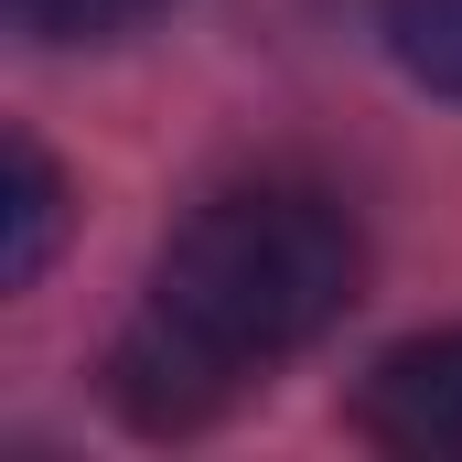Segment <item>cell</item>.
<instances>
[{"mask_svg":"<svg viewBox=\"0 0 462 462\" xmlns=\"http://www.w3.org/2000/svg\"><path fill=\"white\" fill-rule=\"evenodd\" d=\"M365 291V236L334 194L247 183L183 216L151 301L108 355V398L140 430H205L236 387L280 355L323 345Z\"/></svg>","mask_w":462,"mask_h":462,"instance_id":"1","label":"cell"},{"mask_svg":"<svg viewBox=\"0 0 462 462\" xmlns=\"http://www.w3.org/2000/svg\"><path fill=\"white\" fill-rule=\"evenodd\" d=\"M355 430L409 462H462V323L376 355L365 387H355Z\"/></svg>","mask_w":462,"mask_h":462,"instance_id":"2","label":"cell"},{"mask_svg":"<svg viewBox=\"0 0 462 462\" xmlns=\"http://www.w3.org/2000/svg\"><path fill=\"white\" fill-rule=\"evenodd\" d=\"M0 280L11 291H32L43 269H54V236H65V172L32 151V140H11L0 151Z\"/></svg>","mask_w":462,"mask_h":462,"instance_id":"3","label":"cell"},{"mask_svg":"<svg viewBox=\"0 0 462 462\" xmlns=\"http://www.w3.org/2000/svg\"><path fill=\"white\" fill-rule=\"evenodd\" d=\"M387 54L430 87V97H462V0H387Z\"/></svg>","mask_w":462,"mask_h":462,"instance_id":"4","label":"cell"},{"mask_svg":"<svg viewBox=\"0 0 462 462\" xmlns=\"http://www.w3.org/2000/svg\"><path fill=\"white\" fill-rule=\"evenodd\" d=\"M0 11H11V32H22V43L65 54V43H118V32L162 22L172 0H0Z\"/></svg>","mask_w":462,"mask_h":462,"instance_id":"5","label":"cell"}]
</instances>
